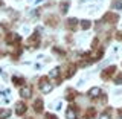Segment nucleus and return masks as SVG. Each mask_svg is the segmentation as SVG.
Wrapping results in <instances>:
<instances>
[{
  "label": "nucleus",
  "mask_w": 122,
  "mask_h": 119,
  "mask_svg": "<svg viewBox=\"0 0 122 119\" xmlns=\"http://www.w3.org/2000/svg\"><path fill=\"white\" fill-rule=\"evenodd\" d=\"M89 26H90V23H89V21H84V23H82V28H84V29H87Z\"/></svg>",
  "instance_id": "obj_9"
},
{
  "label": "nucleus",
  "mask_w": 122,
  "mask_h": 119,
  "mask_svg": "<svg viewBox=\"0 0 122 119\" xmlns=\"http://www.w3.org/2000/svg\"><path fill=\"white\" fill-rule=\"evenodd\" d=\"M99 93H101V89H99V87H93V89L89 92V95H90V96H93V98L99 96Z\"/></svg>",
  "instance_id": "obj_2"
},
{
  "label": "nucleus",
  "mask_w": 122,
  "mask_h": 119,
  "mask_svg": "<svg viewBox=\"0 0 122 119\" xmlns=\"http://www.w3.org/2000/svg\"><path fill=\"white\" fill-rule=\"evenodd\" d=\"M51 90H52V84H49V83L41 84V92H44V93H49Z\"/></svg>",
  "instance_id": "obj_1"
},
{
  "label": "nucleus",
  "mask_w": 122,
  "mask_h": 119,
  "mask_svg": "<svg viewBox=\"0 0 122 119\" xmlns=\"http://www.w3.org/2000/svg\"><path fill=\"white\" fill-rule=\"evenodd\" d=\"M99 119H110V118H108V114H101V118H99Z\"/></svg>",
  "instance_id": "obj_11"
},
{
  "label": "nucleus",
  "mask_w": 122,
  "mask_h": 119,
  "mask_svg": "<svg viewBox=\"0 0 122 119\" xmlns=\"http://www.w3.org/2000/svg\"><path fill=\"white\" fill-rule=\"evenodd\" d=\"M114 8H122V2H116L114 3Z\"/></svg>",
  "instance_id": "obj_10"
},
{
  "label": "nucleus",
  "mask_w": 122,
  "mask_h": 119,
  "mask_svg": "<svg viewBox=\"0 0 122 119\" xmlns=\"http://www.w3.org/2000/svg\"><path fill=\"white\" fill-rule=\"evenodd\" d=\"M121 119H122V114H121Z\"/></svg>",
  "instance_id": "obj_12"
},
{
  "label": "nucleus",
  "mask_w": 122,
  "mask_h": 119,
  "mask_svg": "<svg viewBox=\"0 0 122 119\" xmlns=\"http://www.w3.org/2000/svg\"><path fill=\"white\" fill-rule=\"evenodd\" d=\"M116 84H122V75H119L116 78Z\"/></svg>",
  "instance_id": "obj_8"
},
{
  "label": "nucleus",
  "mask_w": 122,
  "mask_h": 119,
  "mask_svg": "<svg viewBox=\"0 0 122 119\" xmlns=\"http://www.w3.org/2000/svg\"><path fill=\"white\" fill-rule=\"evenodd\" d=\"M11 112L9 110H0V119H5V118H9Z\"/></svg>",
  "instance_id": "obj_5"
},
{
  "label": "nucleus",
  "mask_w": 122,
  "mask_h": 119,
  "mask_svg": "<svg viewBox=\"0 0 122 119\" xmlns=\"http://www.w3.org/2000/svg\"><path fill=\"white\" fill-rule=\"evenodd\" d=\"M49 75H51L52 78H55V76H58V75H60V69H53V70H52V72H51Z\"/></svg>",
  "instance_id": "obj_7"
},
{
  "label": "nucleus",
  "mask_w": 122,
  "mask_h": 119,
  "mask_svg": "<svg viewBox=\"0 0 122 119\" xmlns=\"http://www.w3.org/2000/svg\"><path fill=\"white\" fill-rule=\"evenodd\" d=\"M66 116H67V119H76V114H75V112L72 109H69L66 112Z\"/></svg>",
  "instance_id": "obj_4"
},
{
  "label": "nucleus",
  "mask_w": 122,
  "mask_h": 119,
  "mask_svg": "<svg viewBox=\"0 0 122 119\" xmlns=\"http://www.w3.org/2000/svg\"><path fill=\"white\" fill-rule=\"evenodd\" d=\"M25 110H26V107L23 105V104H18L17 105V113L20 114V113H25Z\"/></svg>",
  "instance_id": "obj_6"
},
{
  "label": "nucleus",
  "mask_w": 122,
  "mask_h": 119,
  "mask_svg": "<svg viewBox=\"0 0 122 119\" xmlns=\"http://www.w3.org/2000/svg\"><path fill=\"white\" fill-rule=\"evenodd\" d=\"M20 95L23 98H28L29 95H30V89L29 87H21V90H20Z\"/></svg>",
  "instance_id": "obj_3"
}]
</instances>
